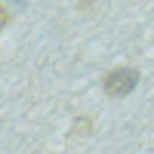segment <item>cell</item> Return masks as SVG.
I'll return each mask as SVG.
<instances>
[{
	"mask_svg": "<svg viewBox=\"0 0 154 154\" xmlns=\"http://www.w3.org/2000/svg\"><path fill=\"white\" fill-rule=\"evenodd\" d=\"M89 130H93V120H89V117H77L74 126H71L74 136H89Z\"/></svg>",
	"mask_w": 154,
	"mask_h": 154,
	"instance_id": "obj_2",
	"label": "cell"
},
{
	"mask_svg": "<svg viewBox=\"0 0 154 154\" xmlns=\"http://www.w3.org/2000/svg\"><path fill=\"white\" fill-rule=\"evenodd\" d=\"M9 22H12V9L6 6V0H0V31H3Z\"/></svg>",
	"mask_w": 154,
	"mask_h": 154,
	"instance_id": "obj_3",
	"label": "cell"
},
{
	"mask_svg": "<svg viewBox=\"0 0 154 154\" xmlns=\"http://www.w3.org/2000/svg\"><path fill=\"white\" fill-rule=\"evenodd\" d=\"M6 6H9V9H25V6H28V0H6Z\"/></svg>",
	"mask_w": 154,
	"mask_h": 154,
	"instance_id": "obj_4",
	"label": "cell"
},
{
	"mask_svg": "<svg viewBox=\"0 0 154 154\" xmlns=\"http://www.w3.org/2000/svg\"><path fill=\"white\" fill-rule=\"evenodd\" d=\"M139 80H142V77H139L136 68H111L102 77V89H105L108 99H126L130 93H136Z\"/></svg>",
	"mask_w": 154,
	"mask_h": 154,
	"instance_id": "obj_1",
	"label": "cell"
}]
</instances>
